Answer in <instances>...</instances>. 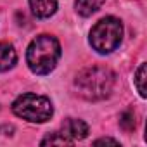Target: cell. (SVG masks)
<instances>
[{
	"mask_svg": "<svg viewBox=\"0 0 147 147\" xmlns=\"http://www.w3.org/2000/svg\"><path fill=\"white\" fill-rule=\"evenodd\" d=\"M94 144H95V145H99V144H114V145H118L119 142L114 140V138H99V140H95Z\"/></svg>",
	"mask_w": 147,
	"mask_h": 147,
	"instance_id": "obj_12",
	"label": "cell"
},
{
	"mask_svg": "<svg viewBox=\"0 0 147 147\" xmlns=\"http://www.w3.org/2000/svg\"><path fill=\"white\" fill-rule=\"evenodd\" d=\"M59 133L69 142H76V140H83L87 135H88V125L82 119H75V118H69L62 123Z\"/></svg>",
	"mask_w": 147,
	"mask_h": 147,
	"instance_id": "obj_5",
	"label": "cell"
},
{
	"mask_svg": "<svg viewBox=\"0 0 147 147\" xmlns=\"http://www.w3.org/2000/svg\"><path fill=\"white\" fill-rule=\"evenodd\" d=\"M144 83H145V64L142 62L140 67H138L137 73H135V87H137L140 97H145V95H147V92H145V85H144Z\"/></svg>",
	"mask_w": 147,
	"mask_h": 147,
	"instance_id": "obj_10",
	"label": "cell"
},
{
	"mask_svg": "<svg viewBox=\"0 0 147 147\" xmlns=\"http://www.w3.org/2000/svg\"><path fill=\"white\" fill-rule=\"evenodd\" d=\"M47 144H57V145H64V144H69L59 131H54L50 135H47L43 140H42V145H47Z\"/></svg>",
	"mask_w": 147,
	"mask_h": 147,
	"instance_id": "obj_11",
	"label": "cell"
},
{
	"mask_svg": "<svg viewBox=\"0 0 147 147\" xmlns=\"http://www.w3.org/2000/svg\"><path fill=\"white\" fill-rule=\"evenodd\" d=\"M119 126L125 131H128V133L137 128V118H135L133 109H126V111L121 113V116H119Z\"/></svg>",
	"mask_w": 147,
	"mask_h": 147,
	"instance_id": "obj_9",
	"label": "cell"
},
{
	"mask_svg": "<svg viewBox=\"0 0 147 147\" xmlns=\"http://www.w3.org/2000/svg\"><path fill=\"white\" fill-rule=\"evenodd\" d=\"M104 2H106V0H76V2H75V9H76V12L80 16L88 18L94 12H97L102 7Z\"/></svg>",
	"mask_w": 147,
	"mask_h": 147,
	"instance_id": "obj_8",
	"label": "cell"
},
{
	"mask_svg": "<svg viewBox=\"0 0 147 147\" xmlns=\"http://www.w3.org/2000/svg\"><path fill=\"white\" fill-rule=\"evenodd\" d=\"M123 38V24L119 19L109 16L100 19L90 31V45L99 54H109L118 49Z\"/></svg>",
	"mask_w": 147,
	"mask_h": 147,
	"instance_id": "obj_3",
	"label": "cell"
},
{
	"mask_svg": "<svg viewBox=\"0 0 147 147\" xmlns=\"http://www.w3.org/2000/svg\"><path fill=\"white\" fill-rule=\"evenodd\" d=\"M30 7L36 18L47 19L57 11V0H30Z\"/></svg>",
	"mask_w": 147,
	"mask_h": 147,
	"instance_id": "obj_6",
	"label": "cell"
},
{
	"mask_svg": "<svg viewBox=\"0 0 147 147\" xmlns=\"http://www.w3.org/2000/svg\"><path fill=\"white\" fill-rule=\"evenodd\" d=\"M61 57V45L52 35H38L28 47L26 62L35 75H49Z\"/></svg>",
	"mask_w": 147,
	"mask_h": 147,
	"instance_id": "obj_2",
	"label": "cell"
},
{
	"mask_svg": "<svg viewBox=\"0 0 147 147\" xmlns=\"http://www.w3.org/2000/svg\"><path fill=\"white\" fill-rule=\"evenodd\" d=\"M18 62V52L11 43L0 42V71H9Z\"/></svg>",
	"mask_w": 147,
	"mask_h": 147,
	"instance_id": "obj_7",
	"label": "cell"
},
{
	"mask_svg": "<svg viewBox=\"0 0 147 147\" xmlns=\"http://www.w3.org/2000/svg\"><path fill=\"white\" fill-rule=\"evenodd\" d=\"M114 87V73L109 67L92 66L78 73L75 78L76 94L90 102L104 100L111 95Z\"/></svg>",
	"mask_w": 147,
	"mask_h": 147,
	"instance_id": "obj_1",
	"label": "cell"
},
{
	"mask_svg": "<svg viewBox=\"0 0 147 147\" xmlns=\"http://www.w3.org/2000/svg\"><path fill=\"white\" fill-rule=\"evenodd\" d=\"M12 113L18 118H23L30 123H45L52 118L54 107L47 97L24 94L12 102Z\"/></svg>",
	"mask_w": 147,
	"mask_h": 147,
	"instance_id": "obj_4",
	"label": "cell"
}]
</instances>
